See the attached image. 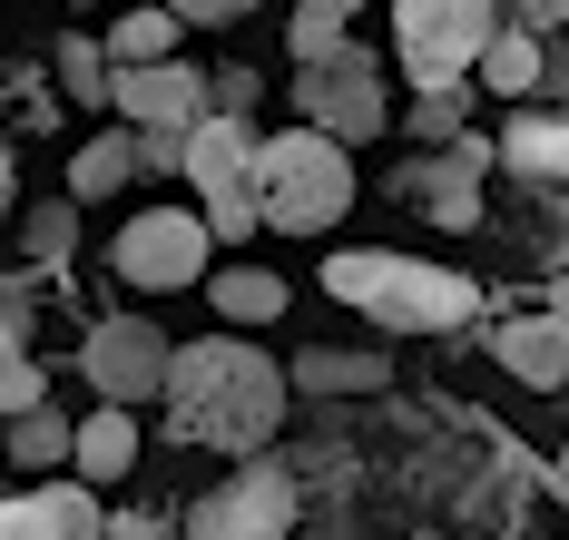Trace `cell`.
<instances>
[{
    "mask_svg": "<svg viewBox=\"0 0 569 540\" xmlns=\"http://www.w3.org/2000/svg\"><path fill=\"white\" fill-rule=\"evenodd\" d=\"M158 403H168L177 442L256 462L284 422V363H266L246 334H207V344H177L168 354V393Z\"/></svg>",
    "mask_w": 569,
    "mask_h": 540,
    "instance_id": "1",
    "label": "cell"
},
{
    "mask_svg": "<svg viewBox=\"0 0 569 540\" xmlns=\"http://www.w3.org/2000/svg\"><path fill=\"white\" fill-rule=\"evenodd\" d=\"M325 296L353 304L363 324H383V334H452L481 314V286L471 276H442V266H422V256H393V246H343L325 256Z\"/></svg>",
    "mask_w": 569,
    "mask_h": 540,
    "instance_id": "2",
    "label": "cell"
},
{
    "mask_svg": "<svg viewBox=\"0 0 569 540\" xmlns=\"http://www.w3.org/2000/svg\"><path fill=\"white\" fill-rule=\"evenodd\" d=\"M353 207V158H343L325 128H284V138H256V217L284 227V237H325Z\"/></svg>",
    "mask_w": 569,
    "mask_h": 540,
    "instance_id": "3",
    "label": "cell"
},
{
    "mask_svg": "<svg viewBox=\"0 0 569 540\" xmlns=\"http://www.w3.org/2000/svg\"><path fill=\"white\" fill-rule=\"evenodd\" d=\"M491 30H501V0H402L393 10V50L422 89H461L491 50Z\"/></svg>",
    "mask_w": 569,
    "mask_h": 540,
    "instance_id": "4",
    "label": "cell"
},
{
    "mask_svg": "<svg viewBox=\"0 0 569 540\" xmlns=\"http://www.w3.org/2000/svg\"><path fill=\"white\" fill-rule=\"evenodd\" d=\"M383 119H393V99H383V69H373L363 40L295 69V128H325L335 148H363V138H383Z\"/></svg>",
    "mask_w": 569,
    "mask_h": 540,
    "instance_id": "5",
    "label": "cell"
},
{
    "mask_svg": "<svg viewBox=\"0 0 569 540\" xmlns=\"http://www.w3.org/2000/svg\"><path fill=\"white\" fill-rule=\"evenodd\" d=\"M187 178L207 197V237H256V128L246 119H197L187 128Z\"/></svg>",
    "mask_w": 569,
    "mask_h": 540,
    "instance_id": "6",
    "label": "cell"
},
{
    "mask_svg": "<svg viewBox=\"0 0 569 540\" xmlns=\"http://www.w3.org/2000/svg\"><path fill=\"white\" fill-rule=\"evenodd\" d=\"M207 217H187V207H148V217H128L109 237V266L118 286H148V296H177V286H197L207 276Z\"/></svg>",
    "mask_w": 569,
    "mask_h": 540,
    "instance_id": "7",
    "label": "cell"
},
{
    "mask_svg": "<svg viewBox=\"0 0 569 540\" xmlns=\"http://www.w3.org/2000/svg\"><path fill=\"white\" fill-rule=\"evenodd\" d=\"M168 334L148 324V314H109V324H89V344H79V373H89V393L118 403V413H138V403H158L168 393Z\"/></svg>",
    "mask_w": 569,
    "mask_h": 540,
    "instance_id": "8",
    "label": "cell"
},
{
    "mask_svg": "<svg viewBox=\"0 0 569 540\" xmlns=\"http://www.w3.org/2000/svg\"><path fill=\"white\" fill-rule=\"evenodd\" d=\"M284 531H295V481H284V462H236L187 511V540H284Z\"/></svg>",
    "mask_w": 569,
    "mask_h": 540,
    "instance_id": "9",
    "label": "cell"
},
{
    "mask_svg": "<svg viewBox=\"0 0 569 540\" xmlns=\"http://www.w3.org/2000/svg\"><path fill=\"white\" fill-rule=\"evenodd\" d=\"M109 109H128V128H148V138H187V128L207 119V69H187V60L118 69Z\"/></svg>",
    "mask_w": 569,
    "mask_h": 540,
    "instance_id": "10",
    "label": "cell"
},
{
    "mask_svg": "<svg viewBox=\"0 0 569 540\" xmlns=\"http://www.w3.org/2000/svg\"><path fill=\"white\" fill-rule=\"evenodd\" d=\"M0 540H109V511L89 481H40L0 501Z\"/></svg>",
    "mask_w": 569,
    "mask_h": 540,
    "instance_id": "11",
    "label": "cell"
},
{
    "mask_svg": "<svg viewBox=\"0 0 569 540\" xmlns=\"http://www.w3.org/2000/svg\"><path fill=\"white\" fill-rule=\"evenodd\" d=\"M491 354L511 363L530 393H560V383H569V324L550 314V304H540V314H511V324L491 334Z\"/></svg>",
    "mask_w": 569,
    "mask_h": 540,
    "instance_id": "12",
    "label": "cell"
},
{
    "mask_svg": "<svg viewBox=\"0 0 569 540\" xmlns=\"http://www.w3.org/2000/svg\"><path fill=\"white\" fill-rule=\"evenodd\" d=\"M383 383H393V363L343 354V344H305V354L284 363V393H383Z\"/></svg>",
    "mask_w": 569,
    "mask_h": 540,
    "instance_id": "13",
    "label": "cell"
},
{
    "mask_svg": "<svg viewBox=\"0 0 569 540\" xmlns=\"http://www.w3.org/2000/svg\"><path fill=\"white\" fill-rule=\"evenodd\" d=\"M491 148H501V168H511V178L569 187V119H530V109H520L511 138H491Z\"/></svg>",
    "mask_w": 569,
    "mask_h": 540,
    "instance_id": "14",
    "label": "cell"
},
{
    "mask_svg": "<svg viewBox=\"0 0 569 540\" xmlns=\"http://www.w3.org/2000/svg\"><path fill=\"white\" fill-rule=\"evenodd\" d=\"M128 462H138V422L118 413V403H99V413L79 422V452H69V472L99 491V481H128Z\"/></svg>",
    "mask_w": 569,
    "mask_h": 540,
    "instance_id": "15",
    "label": "cell"
},
{
    "mask_svg": "<svg viewBox=\"0 0 569 540\" xmlns=\"http://www.w3.org/2000/svg\"><path fill=\"white\" fill-rule=\"evenodd\" d=\"M353 10H363V0H295V20H284V60L315 69V60H335V50H353Z\"/></svg>",
    "mask_w": 569,
    "mask_h": 540,
    "instance_id": "16",
    "label": "cell"
},
{
    "mask_svg": "<svg viewBox=\"0 0 569 540\" xmlns=\"http://www.w3.org/2000/svg\"><path fill=\"white\" fill-rule=\"evenodd\" d=\"M393 187H402V197H422L442 227H481V197H471V187H481V168H461L452 148H442V168H402Z\"/></svg>",
    "mask_w": 569,
    "mask_h": 540,
    "instance_id": "17",
    "label": "cell"
},
{
    "mask_svg": "<svg viewBox=\"0 0 569 540\" xmlns=\"http://www.w3.org/2000/svg\"><path fill=\"white\" fill-rule=\"evenodd\" d=\"M69 452H79V422L59 413V403H30V413H10V432H0V462H30V472H50Z\"/></svg>",
    "mask_w": 569,
    "mask_h": 540,
    "instance_id": "18",
    "label": "cell"
},
{
    "mask_svg": "<svg viewBox=\"0 0 569 540\" xmlns=\"http://www.w3.org/2000/svg\"><path fill=\"white\" fill-rule=\"evenodd\" d=\"M207 304L227 314L236 334H246V324H276V314H284V276H266V266H227V276H207Z\"/></svg>",
    "mask_w": 569,
    "mask_h": 540,
    "instance_id": "19",
    "label": "cell"
},
{
    "mask_svg": "<svg viewBox=\"0 0 569 540\" xmlns=\"http://www.w3.org/2000/svg\"><path fill=\"white\" fill-rule=\"evenodd\" d=\"M138 178V138L118 128V138H89L79 158H69V207H89V197H118V187Z\"/></svg>",
    "mask_w": 569,
    "mask_h": 540,
    "instance_id": "20",
    "label": "cell"
},
{
    "mask_svg": "<svg viewBox=\"0 0 569 540\" xmlns=\"http://www.w3.org/2000/svg\"><path fill=\"white\" fill-rule=\"evenodd\" d=\"M109 50V69H158V60H177V20H168V0L158 10H118V30L99 40Z\"/></svg>",
    "mask_w": 569,
    "mask_h": 540,
    "instance_id": "21",
    "label": "cell"
},
{
    "mask_svg": "<svg viewBox=\"0 0 569 540\" xmlns=\"http://www.w3.org/2000/svg\"><path fill=\"white\" fill-rule=\"evenodd\" d=\"M50 69H59V99H79V109H109L118 69H109V50H99L89 30H69V40L50 50Z\"/></svg>",
    "mask_w": 569,
    "mask_h": 540,
    "instance_id": "22",
    "label": "cell"
},
{
    "mask_svg": "<svg viewBox=\"0 0 569 540\" xmlns=\"http://www.w3.org/2000/svg\"><path fill=\"white\" fill-rule=\"evenodd\" d=\"M481 79H491L501 99H530V89L550 79V60H540V40H530V30H491V50H481Z\"/></svg>",
    "mask_w": 569,
    "mask_h": 540,
    "instance_id": "23",
    "label": "cell"
},
{
    "mask_svg": "<svg viewBox=\"0 0 569 540\" xmlns=\"http://www.w3.org/2000/svg\"><path fill=\"white\" fill-rule=\"evenodd\" d=\"M20 246H30L40 266H59V256L79 246V207H30V217H20Z\"/></svg>",
    "mask_w": 569,
    "mask_h": 540,
    "instance_id": "24",
    "label": "cell"
},
{
    "mask_svg": "<svg viewBox=\"0 0 569 540\" xmlns=\"http://www.w3.org/2000/svg\"><path fill=\"white\" fill-rule=\"evenodd\" d=\"M256 99H266L256 69H207V119H246L256 128Z\"/></svg>",
    "mask_w": 569,
    "mask_h": 540,
    "instance_id": "25",
    "label": "cell"
},
{
    "mask_svg": "<svg viewBox=\"0 0 569 540\" xmlns=\"http://www.w3.org/2000/svg\"><path fill=\"white\" fill-rule=\"evenodd\" d=\"M412 138H442V148H452L461 138V89H422V99H412Z\"/></svg>",
    "mask_w": 569,
    "mask_h": 540,
    "instance_id": "26",
    "label": "cell"
},
{
    "mask_svg": "<svg viewBox=\"0 0 569 540\" xmlns=\"http://www.w3.org/2000/svg\"><path fill=\"white\" fill-rule=\"evenodd\" d=\"M256 0H168V20L177 30H227V20H246Z\"/></svg>",
    "mask_w": 569,
    "mask_h": 540,
    "instance_id": "27",
    "label": "cell"
},
{
    "mask_svg": "<svg viewBox=\"0 0 569 540\" xmlns=\"http://www.w3.org/2000/svg\"><path fill=\"white\" fill-rule=\"evenodd\" d=\"M109 540H177V521H158V511H118Z\"/></svg>",
    "mask_w": 569,
    "mask_h": 540,
    "instance_id": "28",
    "label": "cell"
},
{
    "mask_svg": "<svg viewBox=\"0 0 569 540\" xmlns=\"http://www.w3.org/2000/svg\"><path fill=\"white\" fill-rule=\"evenodd\" d=\"M511 10H520L511 30H530V40H540V30H550V20H569V0H511Z\"/></svg>",
    "mask_w": 569,
    "mask_h": 540,
    "instance_id": "29",
    "label": "cell"
},
{
    "mask_svg": "<svg viewBox=\"0 0 569 540\" xmlns=\"http://www.w3.org/2000/svg\"><path fill=\"white\" fill-rule=\"evenodd\" d=\"M550 314H560V324H569V266H560V276H550Z\"/></svg>",
    "mask_w": 569,
    "mask_h": 540,
    "instance_id": "30",
    "label": "cell"
},
{
    "mask_svg": "<svg viewBox=\"0 0 569 540\" xmlns=\"http://www.w3.org/2000/svg\"><path fill=\"white\" fill-rule=\"evenodd\" d=\"M0 217H10V148H0Z\"/></svg>",
    "mask_w": 569,
    "mask_h": 540,
    "instance_id": "31",
    "label": "cell"
},
{
    "mask_svg": "<svg viewBox=\"0 0 569 540\" xmlns=\"http://www.w3.org/2000/svg\"><path fill=\"white\" fill-rule=\"evenodd\" d=\"M0 432H10V413H0Z\"/></svg>",
    "mask_w": 569,
    "mask_h": 540,
    "instance_id": "32",
    "label": "cell"
},
{
    "mask_svg": "<svg viewBox=\"0 0 569 540\" xmlns=\"http://www.w3.org/2000/svg\"><path fill=\"white\" fill-rule=\"evenodd\" d=\"M79 10H89V0H79Z\"/></svg>",
    "mask_w": 569,
    "mask_h": 540,
    "instance_id": "33",
    "label": "cell"
}]
</instances>
